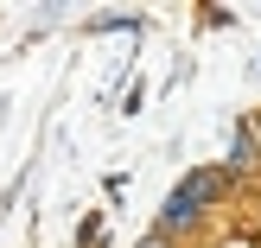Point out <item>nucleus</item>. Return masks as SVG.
<instances>
[{
    "mask_svg": "<svg viewBox=\"0 0 261 248\" xmlns=\"http://www.w3.org/2000/svg\"><path fill=\"white\" fill-rule=\"evenodd\" d=\"M89 32H140V13H96Z\"/></svg>",
    "mask_w": 261,
    "mask_h": 248,
    "instance_id": "nucleus-3",
    "label": "nucleus"
},
{
    "mask_svg": "<svg viewBox=\"0 0 261 248\" xmlns=\"http://www.w3.org/2000/svg\"><path fill=\"white\" fill-rule=\"evenodd\" d=\"M249 121H255V140H261V108H255V115H249Z\"/></svg>",
    "mask_w": 261,
    "mask_h": 248,
    "instance_id": "nucleus-5",
    "label": "nucleus"
},
{
    "mask_svg": "<svg viewBox=\"0 0 261 248\" xmlns=\"http://www.w3.org/2000/svg\"><path fill=\"white\" fill-rule=\"evenodd\" d=\"M172 191H178V198H185V204H198V210H217V204H223L229 191H236V178H229L223 166H191V172L178 178Z\"/></svg>",
    "mask_w": 261,
    "mask_h": 248,
    "instance_id": "nucleus-1",
    "label": "nucleus"
},
{
    "mask_svg": "<svg viewBox=\"0 0 261 248\" xmlns=\"http://www.w3.org/2000/svg\"><path fill=\"white\" fill-rule=\"evenodd\" d=\"M140 248H178V242H160V236H147V242H140Z\"/></svg>",
    "mask_w": 261,
    "mask_h": 248,
    "instance_id": "nucleus-4",
    "label": "nucleus"
},
{
    "mask_svg": "<svg viewBox=\"0 0 261 248\" xmlns=\"http://www.w3.org/2000/svg\"><path fill=\"white\" fill-rule=\"evenodd\" d=\"M261 166V140H255V121H236L229 127V153H223V172L229 178H249Z\"/></svg>",
    "mask_w": 261,
    "mask_h": 248,
    "instance_id": "nucleus-2",
    "label": "nucleus"
}]
</instances>
